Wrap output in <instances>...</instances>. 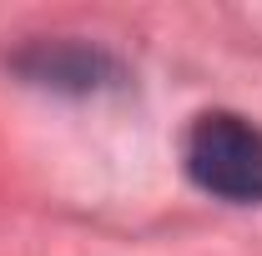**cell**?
<instances>
[{
  "instance_id": "obj_2",
  "label": "cell",
  "mask_w": 262,
  "mask_h": 256,
  "mask_svg": "<svg viewBox=\"0 0 262 256\" xmlns=\"http://www.w3.org/2000/svg\"><path fill=\"white\" fill-rule=\"evenodd\" d=\"M15 70L31 81V86H46V91H76V96H91L101 86L116 81V61L96 50V45H76V40H35L15 56Z\"/></svg>"
},
{
  "instance_id": "obj_1",
  "label": "cell",
  "mask_w": 262,
  "mask_h": 256,
  "mask_svg": "<svg viewBox=\"0 0 262 256\" xmlns=\"http://www.w3.org/2000/svg\"><path fill=\"white\" fill-rule=\"evenodd\" d=\"M182 166L217 201H232V206L262 201V131L237 111L196 116L182 141Z\"/></svg>"
}]
</instances>
